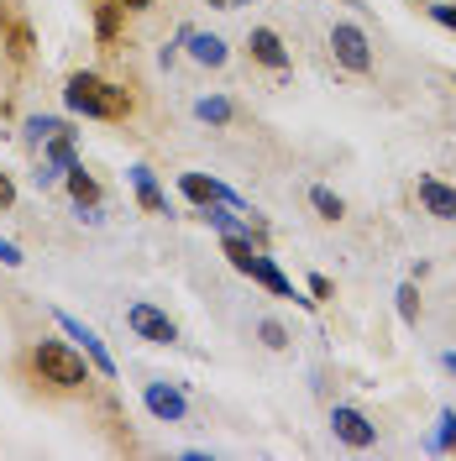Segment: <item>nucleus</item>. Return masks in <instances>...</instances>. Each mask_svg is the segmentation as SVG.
I'll return each mask as SVG.
<instances>
[{
	"label": "nucleus",
	"mask_w": 456,
	"mask_h": 461,
	"mask_svg": "<svg viewBox=\"0 0 456 461\" xmlns=\"http://www.w3.org/2000/svg\"><path fill=\"white\" fill-rule=\"evenodd\" d=\"M63 100H68V111L95 115V121H121V115L132 111V95L115 89V85H105L100 74H68Z\"/></svg>",
	"instance_id": "nucleus-1"
},
{
	"label": "nucleus",
	"mask_w": 456,
	"mask_h": 461,
	"mask_svg": "<svg viewBox=\"0 0 456 461\" xmlns=\"http://www.w3.org/2000/svg\"><path fill=\"white\" fill-rule=\"evenodd\" d=\"M32 373L42 377L48 388H58V393H74V388L89 383L85 357H79L74 346H63V341H37L32 346Z\"/></svg>",
	"instance_id": "nucleus-2"
},
{
	"label": "nucleus",
	"mask_w": 456,
	"mask_h": 461,
	"mask_svg": "<svg viewBox=\"0 0 456 461\" xmlns=\"http://www.w3.org/2000/svg\"><path fill=\"white\" fill-rule=\"evenodd\" d=\"M331 53H336V63H342V68H351V74H368V68H372L368 32L351 27V22H336V27H331Z\"/></svg>",
	"instance_id": "nucleus-3"
},
{
	"label": "nucleus",
	"mask_w": 456,
	"mask_h": 461,
	"mask_svg": "<svg viewBox=\"0 0 456 461\" xmlns=\"http://www.w3.org/2000/svg\"><path fill=\"white\" fill-rule=\"evenodd\" d=\"M331 430H336V440H346L351 451H368L372 440H378V425H372L362 409H351V403H336V409H331Z\"/></svg>",
	"instance_id": "nucleus-4"
},
{
	"label": "nucleus",
	"mask_w": 456,
	"mask_h": 461,
	"mask_svg": "<svg viewBox=\"0 0 456 461\" xmlns=\"http://www.w3.org/2000/svg\"><path fill=\"white\" fill-rule=\"evenodd\" d=\"M126 325H132L142 341H152V346H173V341H178V325H173L163 310H152V304H132Z\"/></svg>",
	"instance_id": "nucleus-5"
},
{
	"label": "nucleus",
	"mask_w": 456,
	"mask_h": 461,
	"mask_svg": "<svg viewBox=\"0 0 456 461\" xmlns=\"http://www.w3.org/2000/svg\"><path fill=\"white\" fill-rule=\"evenodd\" d=\"M58 325H63V330H68L74 341H85V357H89V362H95V373L115 377V362H111V351L100 346V336H95L89 325H79V320H74V315H63V310H58Z\"/></svg>",
	"instance_id": "nucleus-6"
},
{
	"label": "nucleus",
	"mask_w": 456,
	"mask_h": 461,
	"mask_svg": "<svg viewBox=\"0 0 456 461\" xmlns=\"http://www.w3.org/2000/svg\"><path fill=\"white\" fill-rule=\"evenodd\" d=\"M147 409H152V414H158V420H163V425H178V420H184V414H189V403H184V393H178V388H169V383H147Z\"/></svg>",
	"instance_id": "nucleus-7"
},
{
	"label": "nucleus",
	"mask_w": 456,
	"mask_h": 461,
	"mask_svg": "<svg viewBox=\"0 0 456 461\" xmlns=\"http://www.w3.org/2000/svg\"><path fill=\"white\" fill-rule=\"evenodd\" d=\"M178 189H184L195 204H242L226 184H215V178H205V173H184V178H178Z\"/></svg>",
	"instance_id": "nucleus-8"
},
{
	"label": "nucleus",
	"mask_w": 456,
	"mask_h": 461,
	"mask_svg": "<svg viewBox=\"0 0 456 461\" xmlns=\"http://www.w3.org/2000/svg\"><path fill=\"white\" fill-rule=\"evenodd\" d=\"M420 204H425L435 221H456V189L451 184H441V178H420Z\"/></svg>",
	"instance_id": "nucleus-9"
},
{
	"label": "nucleus",
	"mask_w": 456,
	"mask_h": 461,
	"mask_svg": "<svg viewBox=\"0 0 456 461\" xmlns=\"http://www.w3.org/2000/svg\"><path fill=\"white\" fill-rule=\"evenodd\" d=\"M68 168H74V131H63V137H53V142H48V158H42L37 184H53V178H63Z\"/></svg>",
	"instance_id": "nucleus-10"
},
{
	"label": "nucleus",
	"mask_w": 456,
	"mask_h": 461,
	"mask_svg": "<svg viewBox=\"0 0 456 461\" xmlns=\"http://www.w3.org/2000/svg\"><path fill=\"white\" fill-rule=\"evenodd\" d=\"M247 278H257V284L268 288V294H278V299H299V294H294V284L278 273V262L262 258V252H252V262H247Z\"/></svg>",
	"instance_id": "nucleus-11"
},
{
	"label": "nucleus",
	"mask_w": 456,
	"mask_h": 461,
	"mask_svg": "<svg viewBox=\"0 0 456 461\" xmlns=\"http://www.w3.org/2000/svg\"><path fill=\"white\" fill-rule=\"evenodd\" d=\"M247 48H252L257 63H268V68H288V53H284V37L273 27H257L252 37H247Z\"/></svg>",
	"instance_id": "nucleus-12"
},
{
	"label": "nucleus",
	"mask_w": 456,
	"mask_h": 461,
	"mask_svg": "<svg viewBox=\"0 0 456 461\" xmlns=\"http://www.w3.org/2000/svg\"><path fill=\"white\" fill-rule=\"evenodd\" d=\"M132 189H137V200H142L147 215H169V200H163V189H158V178H152V168H132Z\"/></svg>",
	"instance_id": "nucleus-13"
},
{
	"label": "nucleus",
	"mask_w": 456,
	"mask_h": 461,
	"mask_svg": "<svg viewBox=\"0 0 456 461\" xmlns=\"http://www.w3.org/2000/svg\"><path fill=\"white\" fill-rule=\"evenodd\" d=\"M189 58L205 63V68H221V63H226V42L210 37V32H189Z\"/></svg>",
	"instance_id": "nucleus-14"
},
{
	"label": "nucleus",
	"mask_w": 456,
	"mask_h": 461,
	"mask_svg": "<svg viewBox=\"0 0 456 461\" xmlns=\"http://www.w3.org/2000/svg\"><path fill=\"white\" fill-rule=\"evenodd\" d=\"M63 178H68V194H74L79 204H95V200H100V184H95V178H89V173L79 168V163L63 173Z\"/></svg>",
	"instance_id": "nucleus-15"
},
{
	"label": "nucleus",
	"mask_w": 456,
	"mask_h": 461,
	"mask_svg": "<svg viewBox=\"0 0 456 461\" xmlns=\"http://www.w3.org/2000/svg\"><path fill=\"white\" fill-rule=\"evenodd\" d=\"M95 32H100V42H111L115 32H121V5L115 0H100L95 5Z\"/></svg>",
	"instance_id": "nucleus-16"
},
{
	"label": "nucleus",
	"mask_w": 456,
	"mask_h": 461,
	"mask_svg": "<svg viewBox=\"0 0 456 461\" xmlns=\"http://www.w3.org/2000/svg\"><path fill=\"white\" fill-rule=\"evenodd\" d=\"M310 204H315V210H320V221H342V215H346L342 194H331V189H320V184H315V189H310Z\"/></svg>",
	"instance_id": "nucleus-17"
},
{
	"label": "nucleus",
	"mask_w": 456,
	"mask_h": 461,
	"mask_svg": "<svg viewBox=\"0 0 456 461\" xmlns=\"http://www.w3.org/2000/svg\"><path fill=\"white\" fill-rule=\"evenodd\" d=\"M435 451H456V414L451 409H441V420H435Z\"/></svg>",
	"instance_id": "nucleus-18"
},
{
	"label": "nucleus",
	"mask_w": 456,
	"mask_h": 461,
	"mask_svg": "<svg viewBox=\"0 0 456 461\" xmlns=\"http://www.w3.org/2000/svg\"><path fill=\"white\" fill-rule=\"evenodd\" d=\"M257 336H262L268 351H284V346H288V330L278 325V320H262V325H257Z\"/></svg>",
	"instance_id": "nucleus-19"
},
{
	"label": "nucleus",
	"mask_w": 456,
	"mask_h": 461,
	"mask_svg": "<svg viewBox=\"0 0 456 461\" xmlns=\"http://www.w3.org/2000/svg\"><path fill=\"white\" fill-rule=\"evenodd\" d=\"M399 315H404V325H415V320H420V288H415V284L399 288Z\"/></svg>",
	"instance_id": "nucleus-20"
},
{
	"label": "nucleus",
	"mask_w": 456,
	"mask_h": 461,
	"mask_svg": "<svg viewBox=\"0 0 456 461\" xmlns=\"http://www.w3.org/2000/svg\"><path fill=\"white\" fill-rule=\"evenodd\" d=\"M63 131H68V126H63V121H48V115L32 121V142H53V137H63Z\"/></svg>",
	"instance_id": "nucleus-21"
},
{
	"label": "nucleus",
	"mask_w": 456,
	"mask_h": 461,
	"mask_svg": "<svg viewBox=\"0 0 456 461\" xmlns=\"http://www.w3.org/2000/svg\"><path fill=\"white\" fill-rule=\"evenodd\" d=\"M200 121H215V126H226V121H231V100H200Z\"/></svg>",
	"instance_id": "nucleus-22"
},
{
	"label": "nucleus",
	"mask_w": 456,
	"mask_h": 461,
	"mask_svg": "<svg viewBox=\"0 0 456 461\" xmlns=\"http://www.w3.org/2000/svg\"><path fill=\"white\" fill-rule=\"evenodd\" d=\"M27 53H32V32L27 27H11V58H16V63H27Z\"/></svg>",
	"instance_id": "nucleus-23"
},
{
	"label": "nucleus",
	"mask_w": 456,
	"mask_h": 461,
	"mask_svg": "<svg viewBox=\"0 0 456 461\" xmlns=\"http://www.w3.org/2000/svg\"><path fill=\"white\" fill-rule=\"evenodd\" d=\"M430 16H435L441 27H451V32H456V0H441V5H430Z\"/></svg>",
	"instance_id": "nucleus-24"
},
{
	"label": "nucleus",
	"mask_w": 456,
	"mask_h": 461,
	"mask_svg": "<svg viewBox=\"0 0 456 461\" xmlns=\"http://www.w3.org/2000/svg\"><path fill=\"white\" fill-rule=\"evenodd\" d=\"M16 204V184H11V173H0V210H11Z\"/></svg>",
	"instance_id": "nucleus-25"
},
{
	"label": "nucleus",
	"mask_w": 456,
	"mask_h": 461,
	"mask_svg": "<svg viewBox=\"0 0 456 461\" xmlns=\"http://www.w3.org/2000/svg\"><path fill=\"white\" fill-rule=\"evenodd\" d=\"M310 294L315 299H331V278H310Z\"/></svg>",
	"instance_id": "nucleus-26"
},
{
	"label": "nucleus",
	"mask_w": 456,
	"mask_h": 461,
	"mask_svg": "<svg viewBox=\"0 0 456 461\" xmlns=\"http://www.w3.org/2000/svg\"><path fill=\"white\" fill-rule=\"evenodd\" d=\"M115 5H121V11H147L152 0H115Z\"/></svg>",
	"instance_id": "nucleus-27"
},
{
	"label": "nucleus",
	"mask_w": 456,
	"mask_h": 461,
	"mask_svg": "<svg viewBox=\"0 0 456 461\" xmlns=\"http://www.w3.org/2000/svg\"><path fill=\"white\" fill-rule=\"evenodd\" d=\"M441 367H446V373H456V351H446V357H441Z\"/></svg>",
	"instance_id": "nucleus-28"
}]
</instances>
